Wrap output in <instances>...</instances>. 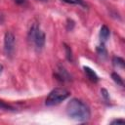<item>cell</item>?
I'll list each match as a JSON object with an SVG mask.
<instances>
[{"label":"cell","instance_id":"20","mask_svg":"<svg viewBox=\"0 0 125 125\" xmlns=\"http://www.w3.org/2000/svg\"><path fill=\"white\" fill-rule=\"evenodd\" d=\"M39 1H47V0H39Z\"/></svg>","mask_w":125,"mask_h":125},{"label":"cell","instance_id":"7","mask_svg":"<svg viewBox=\"0 0 125 125\" xmlns=\"http://www.w3.org/2000/svg\"><path fill=\"white\" fill-rule=\"evenodd\" d=\"M109 36V29L106 25H103L101 27V30H100V38L102 40V42H104L107 40Z\"/></svg>","mask_w":125,"mask_h":125},{"label":"cell","instance_id":"2","mask_svg":"<svg viewBox=\"0 0 125 125\" xmlns=\"http://www.w3.org/2000/svg\"><path fill=\"white\" fill-rule=\"evenodd\" d=\"M68 96H69V92L67 90L63 88H56L50 92V94L46 98L45 104L46 105H49V106L55 105L64 101L66 98H68Z\"/></svg>","mask_w":125,"mask_h":125},{"label":"cell","instance_id":"4","mask_svg":"<svg viewBox=\"0 0 125 125\" xmlns=\"http://www.w3.org/2000/svg\"><path fill=\"white\" fill-rule=\"evenodd\" d=\"M4 50L7 56H13L15 52V35L11 31H7L4 37Z\"/></svg>","mask_w":125,"mask_h":125},{"label":"cell","instance_id":"10","mask_svg":"<svg viewBox=\"0 0 125 125\" xmlns=\"http://www.w3.org/2000/svg\"><path fill=\"white\" fill-rule=\"evenodd\" d=\"M111 77H112V79L114 80V82L117 83L118 85H120V86H123V85H124L123 79H122V78L120 77V75L117 74L116 72H112V73H111Z\"/></svg>","mask_w":125,"mask_h":125},{"label":"cell","instance_id":"13","mask_svg":"<svg viewBox=\"0 0 125 125\" xmlns=\"http://www.w3.org/2000/svg\"><path fill=\"white\" fill-rule=\"evenodd\" d=\"M73 26H74V21H72V20H67V23H66V28H67V30H72V28H73Z\"/></svg>","mask_w":125,"mask_h":125},{"label":"cell","instance_id":"1","mask_svg":"<svg viewBox=\"0 0 125 125\" xmlns=\"http://www.w3.org/2000/svg\"><path fill=\"white\" fill-rule=\"evenodd\" d=\"M66 114L76 121H87L91 116V111L88 105L79 99H71L65 107Z\"/></svg>","mask_w":125,"mask_h":125},{"label":"cell","instance_id":"14","mask_svg":"<svg viewBox=\"0 0 125 125\" xmlns=\"http://www.w3.org/2000/svg\"><path fill=\"white\" fill-rule=\"evenodd\" d=\"M101 93H102V95H103V97L104 98V100H108L109 99V97H108V93H107V91L105 90V89H102L101 90Z\"/></svg>","mask_w":125,"mask_h":125},{"label":"cell","instance_id":"19","mask_svg":"<svg viewBox=\"0 0 125 125\" xmlns=\"http://www.w3.org/2000/svg\"><path fill=\"white\" fill-rule=\"evenodd\" d=\"M2 68H3V66H2V65H0V72H1V70H2Z\"/></svg>","mask_w":125,"mask_h":125},{"label":"cell","instance_id":"17","mask_svg":"<svg viewBox=\"0 0 125 125\" xmlns=\"http://www.w3.org/2000/svg\"><path fill=\"white\" fill-rule=\"evenodd\" d=\"M77 4H79V5H82V6H85V4H84V2H83V0H74Z\"/></svg>","mask_w":125,"mask_h":125},{"label":"cell","instance_id":"5","mask_svg":"<svg viewBox=\"0 0 125 125\" xmlns=\"http://www.w3.org/2000/svg\"><path fill=\"white\" fill-rule=\"evenodd\" d=\"M55 76L57 77V79H59L62 82L70 81V79H71V76L69 75V73L67 72V70L63 66H62V65H59L58 66V69H57V72H56Z\"/></svg>","mask_w":125,"mask_h":125},{"label":"cell","instance_id":"9","mask_svg":"<svg viewBox=\"0 0 125 125\" xmlns=\"http://www.w3.org/2000/svg\"><path fill=\"white\" fill-rule=\"evenodd\" d=\"M97 53L101 57H106V49L104 47V42H102L98 47H97Z\"/></svg>","mask_w":125,"mask_h":125},{"label":"cell","instance_id":"8","mask_svg":"<svg viewBox=\"0 0 125 125\" xmlns=\"http://www.w3.org/2000/svg\"><path fill=\"white\" fill-rule=\"evenodd\" d=\"M112 62H113V65L116 66V67L124 68V66H125V62H124V60H123L122 58H120V57H113Z\"/></svg>","mask_w":125,"mask_h":125},{"label":"cell","instance_id":"12","mask_svg":"<svg viewBox=\"0 0 125 125\" xmlns=\"http://www.w3.org/2000/svg\"><path fill=\"white\" fill-rule=\"evenodd\" d=\"M0 109H13V107L11 106V105H9V104H5L4 102H2V101H0Z\"/></svg>","mask_w":125,"mask_h":125},{"label":"cell","instance_id":"3","mask_svg":"<svg viewBox=\"0 0 125 125\" xmlns=\"http://www.w3.org/2000/svg\"><path fill=\"white\" fill-rule=\"evenodd\" d=\"M28 41L35 44L38 49H42L45 44V33L38 27L37 23H33L28 31Z\"/></svg>","mask_w":125,"mask_h":125},{"label":"cell","instance_id":"15","mask_svg":"<svg viewBox=\"0 0 125 125\" xmlns=\"http://www.w3.org/2000/svg\"><path fill=\"white\" fill-rule=\"evenodd\" d=\"M123 124V123H125V120L124 119H115V120H113L112 122H111V124Z\"/></svg>","mask_w":125,"mask_h":125},{"label":"cell","instance_id":"11","mask_svg":"<svg viewBox=\"0 0 125 125\" xmlns=\"http://www.w3.org/2000/svg\"><path fill=\"white\" fill-rule=\"evenodd\" d=\"M63 45H64L65 56H66V59H67V61H69V62H72V61H73V56H72V51H71L70 47H68L66 44H63Z\"/></svg>","mask_w":125,"mask_h":125},{"label":"cell","instance_id":"18","mask_svg":"<svg viewBox=\"0 0 125 125\" xmlns=\"http://www.w3.org/2000/svg\"><path fill=\"white\" fill-rule=\"evenodd\" d=\"M17 3H19V4H21V3H23L24 2V0H15Z\"/></svg>","mask_w":125,"mask_h":125},{"label":"cell","instance_id":"16","mask_svg":"<svg viewBox=\"0 0 125 125\" xmlns=\"http://www.w3.org/2000/svg\"><path fill=\"white\" fill-rule=\"evenodd\" d=\"M62 2H65V3H69V4H77L74 0H62Z\"/></svg>","mask_w":125,"mask_h":125},{"label":"cell","instance_id":"6","mask_svg":"<svg viewBox=\"0 0 125 125\" xmlns=\"http://www.w3.org/2000/svg\"><path fill=\"white\" fill-rule=\"evenodd\" d=\"M83 69H84V71H85V73H86V75L90 81H92L94 83H97L99 81V76L97 75V73L92 68H90L89 66H84Z\"/></svg>","mask_w":125,"mask_h":125}]
</instances>
